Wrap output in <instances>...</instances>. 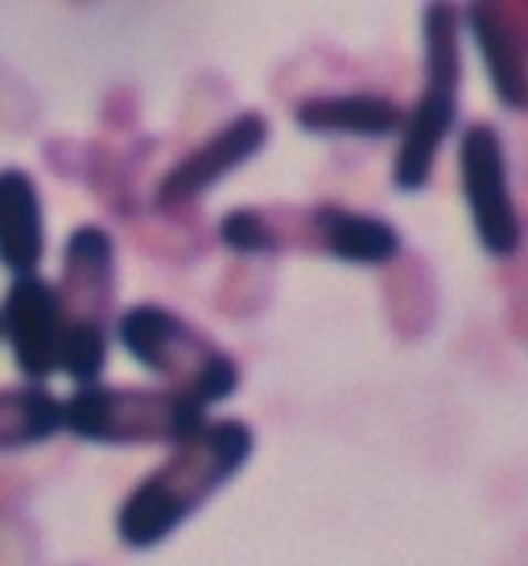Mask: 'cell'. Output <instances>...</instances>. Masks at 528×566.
Segmentation results:
<instances>
[{"instance_id":"obj_10","label":"cell","mask_w":528,"mask_h":566,"mask_svg":"<svg viewBox=\"0 0 528 566\" xmlns=\"http://www.w3.org/2000/svg\"><path fill=\"white\" fill-rule=\"evenodd\" d=\"M294 120L306 133H335V137H392L401 128V108L384 95L347 92V95H314L297 104Z\"/></svg>"},{"instance_id":"obj_7","label":"cell","mask_w":528,"mask_h":566,"mask_svg":"<svg viewBox=\"0 0 528 566\" xmlns=\"http://www.w3.org/2000/svg\"><path fill=\"white\" fill-rule=\"evenodd\" d=\"M268 142V120H264L261 112H244V116H235L232 125H223L211 137L207 145H199L194 154L178 161L166 178H161V187H157V203L161 207H173V203H190V199H199L202 190H211L219 178H228L235 166H244V161Z\"/></svg>"},{"instance_id":"obj_6","label":"cell","mask_w":528,"mask_h":566,"mask_svg":"<svg viewBox=\"0 0 528 566\" xmlns=\"http://www.w3.org/2000/svg\"><path fill=\"white\" fill-rule=\"evenodd\" d=\"M0 331L13 344L17 368L30 380H46L59 368V347H63L66 315L59 290L42 277H17L0 306Z\"/></svg>"},{"instance_id":"obj_12","label":"cell","mask_w":528,"mask_h":566,"mask_svg":"<svg viewBox=\"0 0 528 566\" xmlns=\"http://www.w3.org/2000/svg\"><path fill=\"white\" fill-rule=\"evenodd\" d=\"M318 232L330 256L347 265H384L401 252V237L389 220L363 216V211H342V207H323L318 211Z\"/></svg>"},{"instance_id":"obj_15","label":"cell","mask_w":528,"mask_h":566,"mask_svg":"<svg viewBox=\"0 0 528 566\" xmlns=\"http://www.w3.org/2000/svg\"><path fill=\"white\" fill-rule=\"evenodd\" d=\"M219 240L235 252H273L277 249V240L268 232V223H264L261 211H249V207H240V211H228L223 223H219Z\"/></svg>"},{"instance_id":"obj_9","label":"cell","mask_w":528,"mask_h":566,"mask_svg":"<svg viewBox=\"0 0 528 566\" xmlns=\"http://www.w3.org/2000/svg\"><path fill=\"white\" fill-rule=\"evenodd\" d=\"M46 252L42 199L25 170H0V261L13 273H33Z\"/></svg>"},{"instance_id":"obj_13","label":"cell","mask_w":528,"mask_h":566,"mask_svg":"<svg viewBox=\"0 0 528 566\" xmlns=\"http://www.w3.org/2000/svg\"><path fill=\"white\" fill-rule=\"evenodd\" d=\"M63 430V401L46 389H0V451L46 442Z\"/></svg>"},{"instance_id":"obj_1","label":"cell","mask_w":528,"mask_h":566,"mask_svg":"<svg viewBox=\"0 0 528 566\" xmlns=\"http://www.w3.org/2000/svg\"><path fill=\"white\" fill-rule=\"evenodd\" d=\"M252 447L256 439L249 422H235V418L207 422L199 439L182 442L173 459H166L154 475H145L133 488V496L120 504L116 513L120 542L133 551H145V546H157L161 537H170L202 501H211L249 463Z\"/></svg>"},{"instance_id":"obj_14","label":"cell","mask_w":528,"mask_h":566,"mask_svg":"<svg viewBox=\"0 0 528 566\" xmlns=\"http://www.w3.org/2000/svg\"><path fill=\"white\" fill-rule=\"evenodd\" d=\"M108 364V335L99 323H66L63 347H59V368L66 377L78 380V389H87Z\"/></svg>"},{"instance_id":"obj_2","label":"cell","mask_w":528,"mask_h":566,"mask_svg":"<svg viewBox=\"0 0 528 566\" xmlns=\"http://www.w3.org/2000/svg\"><path fill=\"white\" fill-rule=\"evenodd\" d=\"M116 335L133 360L149 373L173 380V394L199 401L202 409L219 406L235 394L240 368L228 352H219L211 339H202L187 318H178L166 306H133L120 315Z\"/></svg>"},{"instance_id":"obj_8","label":"cell","mask_w":528,"mask_h":566,"mask_svg":"<svg viewBox=\"0 0 528 566\" xmlns=\"http://www.w3.org/2000/svg\"><path fill=\"white\" fill-rule=\"evenodd\" d=\"M112 277H116V261H112V237L95 223H83L66 240V265L59 302H63L66 323H99L108 315L112 302Z\"/></svg>"},{"instance_id":"obj_3","label":"cell","mask_w":528,"mask_h":566,"mask_svg":"<svg viewBox=\"0 0 528 566\" xmlns=\"http://www.w3.org/2000/svg\"><path fill=\"white\" fill-rule=\"evenodd\" d=\"M458 83H463L458 13L451 4H434L425 9V83L401 128V154L392 166V182L401 190L425 187L437 149L458 120Z\"/></svg>"},{"instance_id":"obj_5","label":"cell","mask_w":528,"mask_h":566,"mask_svg":"<svg viewBox=\"0 0 528 566\" xmlns=\"http://www.w3.org/2000/svg\"><path fill=\"white\" fill-rule=\"evenodd\" d=\"M458 178H463V195L475 220V237L492 256H513L520 244V216L513 203V187H508V158H504V142L492 125L463 128V145H458Z\"/></svg>"},{"instance_id":"obj_4","label":"cell","mask_w":528,"mask_h":566,"mask_svg":"<svg viewBox=\"0 0 528 566\" xmlns=\"http://www.w3.org/2000/svg\"><path fill=\"white\" fill-rule=\"evenodd\" d=\"M63 430L87 442H182L207 430V409L173 389H99L63 401Z\"/></svg>"},{"instance_id":"obj_11","label":"cell","mask_w":528,"mask_h":566,"mask_svg":"<svg viewBox=\"0 0 528 566\" xmlns=\"http://www.w3.org/2000/svg\"><path fill=\"white\" fill-rule=\"evenodd\" d=\"M471 17V30H475V42H479V54L487 63V80L496 87L499 104L504 108H528V59L525 46L516 42V33L499 21L496 9H466Z\"/></svg>"}]
</instances>
